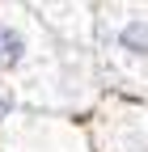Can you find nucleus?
<instances>
[{"label":"nucleus","mask_w":148,"mask_h":152,"mask_svg":"<svg viewBox=\"0 0 148 152\" xmlns=\"http://www.w3.org/2000/svg\"><path fill=\"white\" fill-rule=\"evenodd\" d=\"M21 64V34L9 30V26H0V72H9Z\"/></svg>","instance_id":"obj_1"},{"label":"nucleus","mask_w":148,"mask_h":152,"mask_svg":"<svg viewBox=\"0 0 148 152\" xmlns=\"http://www.w3.org/2000/svg\"><path fill=\"white\" fill-rule=\"evenodd\" d=\"M119 42H123L127 51H148V26H144V21H127L123 34H119Z\"/></svg>","instance_id":"obj_2"}]
</instances>
